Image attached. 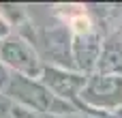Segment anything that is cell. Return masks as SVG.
<instances>
[{
	"label": "cell",
	"instance_id": "obj_5",
	"mask_svg": "<svg viewBox=\"0 0 122 118\" xmlns=\"http://www.w3.org/2000/svg\"><path fill=\"white\" fill-rule=\"evenodd\" d=\"M88 77H90V75L79 73L77 69H66V67L45 64L43 75H41V82H43L54 95H58L60 99L71 101V103H77L81 90L86 88Z\"/></svg>",
	"mask_w": 122,
	"mask_h": 118
},
{
	"label": "cell",
	"instance_id": "obj_6",
	"mask_svg": "<svg viewBox=\"0 0 122 118\" xmlns=\"http://www.w3.org/2000/svg\"><path fill=\"white\" fill-rule=\"evenodd\" d=\"M103 32L94 30L90 34H81V37H73V64L79 73L92 75L97 71L101 52H103Z\"/></svg>",
	"mask_w": 122,
	"mask_h": 118
},
{
	"label": "cell",
	"instance_id": "obj_8",
	"mask_svg": "<svg viewBox=\"0 0 122 118\" xmlns=\"http://www.w3.org/2000/svg\"><path fill=\"white\" fill-rule=\"evenodd\" d=\"M0 118H41L36 112H32L30 107L21 105L19 101L0 95Z\"/></svg>",
	"mask_w": 122,
	"mask_h": 118
},
{
	"label": "cell",
	"instance_id": "obj_10",
	"mask_svg": "<svg viewBox=\"0 0 122 118\" xmlns=\"http://www.w3.org/2000/svg\"><path fill=\"white\" fill-rule=\"evenodd\" d=\"M66 118H103V116H99V114H90V112H77V114H73V116H66Z\"/></svg>",
	"mask_w": 122,
	"mask_h": 118
},
{
	"label": "cell",
	"instance_id": "obj_1",
	"mask_svg": "<svg viewBox=\"0 0 122 118\" xmlns=\"http://www.w3.org/2000/svg\"><path fill=\"white\" fill-rule=\"evenodd\" d=\"M2 95L30 107L41 118H66L79 112V107L75 103L64 101L58 95H54L41 80H30V77H24L17 73H11L9 84Z\"/></svg>",
	"mask_w": 122,
	"mask_h": 118
},
{
	"label": "cell",
	"instance_id": "obj_7",
	"mask_svg": "<svg viewBox=\"0 0 122 118\" xmlns=\"http://www.w3.org/2000/svg\"><path fill=\"white\" fill-rule=\"evenodd\" d=\"M101 75H122V30L112 32L103 41V52L97 64V71Z\"/></svg>",
	"mask_w": 122,
	"mask_h": 118
},
{
	"label": "cell",
	"instance_id": "obj_2",
	"mask_svg": "<svg viewBox=\"0 0 122 118\" xmlns=\"http://www.w3.org/2000/svg\"><path fill=\"white\" fill-rule=\"evenodd\" d=\"M75 105L81 112H90L99 116L114 114L118 107H122V75L92 73Z\"/></svg>",
	"mask_w": 122,
	"mask_h": 118
},
{
	"label": "cell",
	"instance_id": "obj_3",
	"mask_svg": "<svg viewBox=\"0 0 122 118\" xmlns=\"http://www.w3.org/2000/svg\"><path fill=\"white\" fill-rule=\"evenodd\" d=\"M0 62L11 73H17L30 80H41L43 69H45V62L39 49L15 32L0 43Z\"/></svg>",
	"mask_w": 122,
	"mask_h": 118
},
{
	"label": "cell",
	"instance_id": "obj_9",
	"mask_svg": "<svg viewBox=\"0 0 122 118\" xmlns=\"http://www.w3.org/2000/svg\"><path fill=\"white\" fill-rule=\"evenodd\" d=\"M13 34V28H11V24L4 19V15L0 13V43L6 39V37H11Z\"/></svg>",
	"mask_w": 122,
	"mask_h": 118
},
{
	"label": "cell",
	"instance_id": "obj_4",
	"mask_svg": "<svg viewBox=\"0 0 122 118\" xmlns=\"http://www.w3.org/2000/svg\"><path fill=\"white\" fill-rule=\"evenodd\" d=\"M34 47L39 49L45 64L75 69V64H73V32L66 24L58 21L54 26H39Z\"/></svg>",
	"mask_w": 122,
	"mask_h": 118
}]
</instances>
